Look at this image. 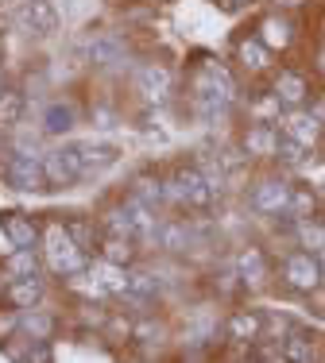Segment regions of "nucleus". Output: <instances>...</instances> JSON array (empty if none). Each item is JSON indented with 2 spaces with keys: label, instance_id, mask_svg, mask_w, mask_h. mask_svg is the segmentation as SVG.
I'll list each match as a JSON object with an SVG mask.
<instances>
[{
  "label": "nucleus",
  "instance_id": "nucleus-1",
  "mask_svg": "<svg viewBox=\"0 0 325 363\" xmlns=\"http://www.w3.org/2000/svg\"><path fill=\"white\" fill-rule=\"evenodd\" d=\"M43 252H47V263L55 274H82L85 271V247L70 236V228H47L43 236Z\"/></svg>",
  "mask_w": 325,
  "mask_h": 363
},
{
  "label": "nucleus",
  "instance_id": "nucleus-2",
  "mask_svg": "<svg viewBox=\"0 0 325 363\" xmlns=\"http://www.w3.org/2000/svg\"><path fill=\"white\" fill-rule=\"evenodd\" d=\"M167 197L170 201L190 205V209H209L213 197H217V186H213L198 167H182V170H175V178L167 182Z\"/></svg>",
  "mask_w": 325,
  "mask_h": 363
},
{
  "label": "nucleus",
  "instance_id": "nucleus-3",
  "mask_svg": "<svg viewBox=\"0 0 325 363\" xmlns=\"http://www.w3.org/2000/svg\"><path fill=\"white\" fill-rule=\"evenodd\" d=\"M4 182L20 194H35V189L47 186V174H43V159L28 151H12L4 159Z\"/></svg>",
  "mask_w": 325,
  "mask_h": 363
},
{
  "label": "nucleus",
  "instance_id": "nucleus-4",
  "mask_svg": "<svg viewBox=\"0 0 325 363\" xmlns=\"http://www.w3.org/2000/svg\"><path fill=\"white\" fill-rule=\"evenodd\" d=\"M283 282L298 294H314L325 282V267L310 252H290L283 259Z\"/></svg>",
  "mask_w": 325,
  "mask_h": 363
},
{
  "label": "nucleus",
  "instance_id": "nucleus-5",
  "mask_svg": "<svg viewBox=\"0 0 325 363\" xmlns=\"http://www.w3.org/2000/svg\"><path fill=\"white\" fill-rule=\"evenodd\" d=\"M43 174H47V186H70L78 182L85 170H82V151L78 143H66V147H55L50 155H43Z\"/></svg>",
  "mask_w": 325,
  "mask_h": 363
},
{
  "label": "nucleus",
  "instance_id": "nucleus-6",
  "mask_svg": "<svg viewBox=\"0 0 325 363\" xmlns=\"http://www.w3.org/2000/svg\"><path fill=\"white\" fill-rule=\"evenodd\" d=\"M16 23L28 35H55L58 31V8L50 0H23L16 8Z\"/></svg>",
  "mask_w": 325,
  "mask_h": 363
},
{
  "label": "nucleus",
  "instance_id": "nucleus-7",
  "mask_svg": "<svg viewBox=\"0 0 325 363\" xmlns=\"http://www.w3.org/2000/svg\"><path fill=\"white\" fill-rule=\"evenodd\" d=\"M290 182L283 178H263L260 186L252 189V209L255 213H263V217H279L283 213L287 217V209H290Z\"/></svg>",
  "mask_w": 325,
  "mask_h": 363
},
{
  "label": "nucleus",
  "instance_id": "nucleus-8",
  "mask_svg": "<svg viewBox=\"0 0 325 363\" xmlns=\"http://www.w3.org/2000/svg\"><path fill=\"white\" fill-rule=\"evenodd\" d=\"M244 155H252V159H275V147H279V128L275 124H252L244 132Z\"/></svg>",
  "mask_w": 325,
  "mask_h": 363
},
{
  "label": "nucleus",
  "instance_id": "nucleus-9",
  "mask_svg": "<svg viewBox=\"0 0 325 363\" xmlns=\"http://www.w3.org/2000/svg\"><path fill=\"white\" fill-rule=\"evenodd\" d=\"M136 89H140V97L148 101V105H162L170 93V74L162 70V66H143L140 74H136Z\"/></svg>",
  "mask_w": 325,
  "mask_h": 363
},
{
  "label": "nucleus",
  "instance_id": "nucleus-10",
  "mask_svg": "<svg viewBox=\"0 0 325 363\" xmlns=\"http://www.w3.org/2000/svg\"><path fill=\"white\" fill-rule=\"evenodd\" d=\"M279 363H314V333L290 328L279 340Z\"/></svg>",
  "mask_w": 325,
  "mask_h": 363
},
{
  "label": "nucleus",
  "instance_id": "nucleus-11",
  "mask_svg": "<svg viewBox=\"0 0 325 363\" xmlns=\"http://www.w3.org/2000/svg\"><path fill=\"white\" fill-rule=\"evenodd\" d=\"M275 93L279 101H283V108H302L306 105V97H310V85H306V77L302 74H294V70H283L275 77Z\"/></svg>",
  "mask_w": 325,
  "mask_h": 363
},
{
  "label": "nucleus",
  "instance_id": "nucleus-12",
  "mask_svg": "<svg viewBox=\"0 0 325 363\" xmlns=\"http://www.w3.org/2000/svg\"><path fill=\"white\" fill-rule=\"evenodd\" d=\"M0 228L12 240V247H35V240H39L35 220L23 217V213H0Z\"/></svg>",
  "mask_w": 325,
  "mask_h": 363
},
{
  "label": "nucleus",
  "instance_id": "nucleus-13",
  "mask_svg": "<svg viewBox=\"0 0 325 363\" xmlns=\"http://www.w3.org/2000/svg\"><path fill=\"white\" fill-rule=\"evenodd\" d=\"M89 279H93V290H109V294H124V286H128V271L109 263V259L89 267Z\"/></svg>",
  "mask_w": 325,
  "mask_h": 363
},
{
  "label": "nucleus",
  "instance_id": "nucleus-14",
  "mask_svg": "<svg viewBox=\"0 0 325 363\" xmlns=\"http://www.w3.org/2000/svg\"><path fill=\"white\" fill-rule=\"evenodd\" d=\"M283 135H290V140L314 147V140L321 135V120L310 116V112H290V116L283 120Z\"/></svg>",
  "mask_w": 325,
  "mask_h": 363
},
{
  "label": "nucleus",
  "instance_id": "nucleus-15",
  "mask_svg": "<svg viewBox=\"0 0 325 363\" xmlns=\"http://www.w3.org/2000/svg\"><path fill=\"white\" fill-rule=\"evenodd\" d=\"M78 151H82V170L85 174H97V170H109L116 162V147H109V143H93V140H85L78 143Z\"/></svg>",
  "mask_w": 325,
  "mask_h": 363
},
{
  "label": "nucleus",
  "instance_id": "nucleus-16",
  "mask_svg": "<svg viewBox=\"0 0 325 363\" xmlns=\"http://www.w3.org/2000/svg\"><path fill=\"white\" fill-rule=\"evenodd\" d=\"M236 271H241V282L244 286H263V279H268V259H263L260 247H248V252H241V259H236Z\"/></svg>",
  "mask_w": 325,
  "mask_h": 363
},
{
  "label": "nucleus",
  "instance_id": "nucleus-17",
  "mask_svg": "<svg viewBox=\"0 0 325 363\" xmlns=\"http://www.w3.org/2000/svg\"><path fill=\"white\" fill-rule=\"evenodd\" d=\"M260 333H263V317L255 313V309H236V313L228 317V336H233V340L248 344V340H260Z\"/></svg>",
  "mask_w": 325,
  "mask_h": 363
},
{
  "label": "nucleus",
  "instance_id": "nucleus-18",
  "mask_svg": "<svg viewBox=\"0 0 325 363\" xmlns=\"http://www.w3.org/2000/svg\"><path fill=\"white\" fill-rule=\"evenodd\" d=\"M255 39H260L268 50H283V47H290L294 31H290V23L283 20V16H268V20L260 23V35H255Z\"/></svg>",
  "mask_w": 325,
  "mask_h": 363
},
{
  "label": "nucleus",
  "instance_id": "nucleus-19",
  "mask_svg": "<svg viewBox=\"0 0 325 363\" xmlns=\"http://www.w3.org/2000/svg\"><path fill=\"white\" fill-rule=\"evenodd\" d=\"M124 58V43L116 35H97L89 39V62L93 66H116Z\"/></svg>",
  "mask_w": 325,
  "mask_h": 363
},
{
  "label": "nucleus",
  "instance_id": "nucleus-20",
  "mask_svg": "<svg viewBox=\"0 0 325 363\" xmlns=\"http://www.w3.org/2000/svg\"><path fill=\"white\" fill-rule=\"evenodd\" d=\"M43 298V282L39 274H31V279H16L12 286H8V301H12L16 309H35Z\"/></svg>",
  "mask_w": 325,
  "mask_h": 363
},
{
  "label": "nucleus",
  "instance_id": "nucleus-21",
  "mask_svg": "<svg viewBox=\"0 0 325 363\" xmlns=\"http://www.w3.org/2000/svg\"><path fill=\"white\" fill-rule=\"evenodd\" d=\"M132 255H136L132 236H105V240H101V259H109V263L128 267V263H132Z\"/></svg>",
  "mask_w": 325,
  "mask_h": 363
},
{
  "label": "nucleus",
  "instance_id": "nucleus-22",
  "mask_svg": "<svg viewBox=\"0 0 325 363\" xmlns=\"http://www.w3.org/2000/svg\"><path fill=\"white\" fill-rule=\"evenodd\" d=\"M74 128V108L62 105V101H55V105H47V112H43V132L50 135H62Z\"/></svg>",
  "mask_w": 325,
  "mask_h": 363
},
{
  "label": "nucleus",
  "instance_id": "nucleus-23",
  "mask_svg": "<svg viewBox=\"0 0 325 363\" xmlns=\"http://www.w3.org/2000/svg\"><path fill=\"white\" fill-rule=\"evenodd\" d=\"M294 236L302 240V247L310 255H325V224H318V220H294Z\"/></svg>",
  "mask_w": 325,
  "mask_h": 363
},
{
  "label": "nucleus",
  "instance_id": "nucleus-24",
  "mask_svg": "<svg viewBox=\"0 0 325 363\" xmlns=\"http://www.w3.org/2000/svg\"><path fill=\"white\" fill-rule=\"evenodd\" d=\"M132 197L136 201H143V205H151V209H155V205L162 201V197H167V186H162L159 178H151V174H140L132 182Z\"/></svg>",
  "mask_w": 325,
  "mask_h": 363
},
{
  "label": "nucleus",
  "instance_id": "nucleus-25",
  "mask_svg": "<svg viewBox=\"0 0 325 363\" xmlns=\"http://www.w3.org/2000/svg\"><path fill=\"white\" fill-rule=\"evenodd\" d=\"M236 55H241V62L248 66V70H268V62H271V50L263 47L260 39H244L241 47H236Z\"/></svg>",
  "mask_w": 325,
  "mask_h": 363
},
{
  "label": "nucleus",
  "instance_id": "nucleus-26",
  "mask_svg": "<svg viewBox=\"0 0 325 363\" xmlns=\"http://www.w3.org/2000/svg\"><path fill=\"white\" fill-rule=\"evenodd\" d=\"M155 290H159V279H155V274H148V271H128V286H124L128 298L148 301V298H155Z\"/></svg>",
  "mask_w": 325,
  "mask_h": 363
},
{
  "label": "nucleus",
  "instance_id": "nucleus-27",
  "mask_svg": "<svg viewBox=\"0 0 325 363\" xmlns=\"http://www.w3.org/2000/svg\"><path fill=\"white\" fill-rule=\"evenodd\" d=\"M314 209H318V201H314L310 186H294V189H290V209H287L290 220H310Z\"/></svg>",
  "mask_w": 325,
  "mask_h": 363
},
{
  "label": "nucleus",
  "instance_id": "nucleus-28",
  "mask_svg": "<svg viewBox=\"0 0 325 363\" xmlns=\"http://www.w3.org/2000/svg\"><path fill=\"white\" fill-rule=\"evenodd\" d=\"M275 159L283 162V167H302L306 159H310V147L290 140V135H279V147H275Z\"/></svg>",
  "mask_w": 325,
  "mask_h": 363
},
{
  "label": "nucleus",
  "instance_id": "nucleus-29",
  "mask_svg": "<svg viewBox=\"0 0 325 363\" xmlns=\"http://www.w3.org/2000/svg\"><path fill=\"white\" fill-rule=\"evenodd\" d=\"M23 116V93L4 89L0 93V128H16Z\"/></svg>",
  "mask_w": 325,
  "mask_h": 363
},
{
  "label": "nucleus",
  "instance_id": "nucleus-30",
  "mask_svg": "<svg viewBox=\"0 0 325 363\" xmlns=\"http://www.w3.org/2000/svg\"><path fill=\"white\" fill-rule=\"evenodd\" d=\"M20 328L31 336V340H47V336H50V328H55V321H50L47 313H39V309H23Z\"/></svg>",
  "mask_w": 325,
  "mask_h": 363
},
{
  "label": "nucleus",
  "instance_id": "nucleus-31",
  "mask_svg": "<svg viewBox=\"0 0 325 363\" xmlns=\"http://www.w3.org/2000/svg\"><path fill=\"white\" fill-rule=\"evenodd\" d=\"M8 271H12L16 279H31V274L39 271V259H35V247H16V255L8 259Z\"/></svg>",
  "mask_w": 325,
  "mask_h": 363
},
{
  "label": "nucleus",
  "instance_id": "nucleus-32",
  "mask_svg": "<svg viewBox=\"0 0 325 363\" xmlns=\"http://www.w3.org/2000/svg\"><path fill=\"white\" fill-rule=\"evenodd\" d=\"M105 236H136V228H132V220H128L124 205H121V209H113V213H105Z\"/></svg>",
  "mask_w": 325,
  "mask_h": 363
},
{
  "label": "nucleus",
  "instance_id": "nucleus-33",
  "mask_svg": "<svg viewBox=\"0 0 325 363\" xmlns=\"http://www.w3.org/2000/svg\"><path fill=\"white\" fill-rule=\"evenodd\" d=\"M155 244H162V247H170V252H178V247H186V232L178 228V224H159L155 228Z\"/></svg>",
  "mask_w": 325,
  "mask_h": 363
},
{
  "label": "nucleus",
  "instance_id": "nucleus-34",
  "mask_svg": "<svg viewBox=\"0 0 325 363\" xmlns=\"http://www.w3.org/2000/svg\"><path fill=\"white\" fill-rule=\"evenodd\" d=\"M70 236L78 240L82 247H89V224H70Z\"/></svg>",
  "mask_w": 325,
  "mask_h": 363
},
{
  "label": "nucleus",
  "instance_id": "nucleus-35",
  "mask_svg": "<svg viewBox=\"0 0 325 363\" xmlns=\"http://www.w3.org/2000/svg\"><path fill=\"white\" fill-rule=\"evenodd\" d=\"M93 124H97V128H113V112H109V108H93Z\"/></svg>",
  "mask_w": 325,
  "mask_h": 363
},
{
  "label": "nucleus",
  "instance_id": "nucleus-36",
  "mask_svg": "<svg viewBox=\"0 0 325 363\" xmlns=\"http://www.w3.org/2000/svg\"><path fill=\"white\" fill-rule=\"evenodd\" d=\"M16 321H12V317H4V321H0V333H8V328H12Z\"/></svg>",
  "mask_w": 325,
  "mask_h": 363
},
{
  "label": "nucleus",
  "instance_id": "nucleus-37",
  "mask_svg": "<svg viewBox=\"0 0 325 363\" xmlns=\"http://www.w3.org/2000/svg\"><path fill=\"white\" fill-rule=\"evenodd\" d=\"M318 70L325 74V47H321V55H318Z\"/></svg>",
  "mask_w": 325,
  "mask_h": 363
},
{
  "label": "nucleus",
  "instance_id": "nucleus-38",
  "mask_svg": "<svg viewBox=\"0 0 325 363\" xmlns=\"http://www.w3.org/2000/svg\"><path fill=\"white\" fill-rule=\"evenodd\" d=\"M228 4H252V0H228Z\"/></svg>",
  "mask_w": 325,
  "mask_h": 363
},
{
  "label": "nucleus",
  "instance_id": "nucleus-39",
  "mask_svg": "<svg viewBox=\"0 0 325 363\" xmlns=\"http://www.w3.org/2000/svg\"><path fill=\"white\" fill-rule=\"evenodd\" d=\"M0 93H4V70H0Z\"/></svg>",
  "mask_w": 325,
  "mask_h": 363
}]
</instances>
